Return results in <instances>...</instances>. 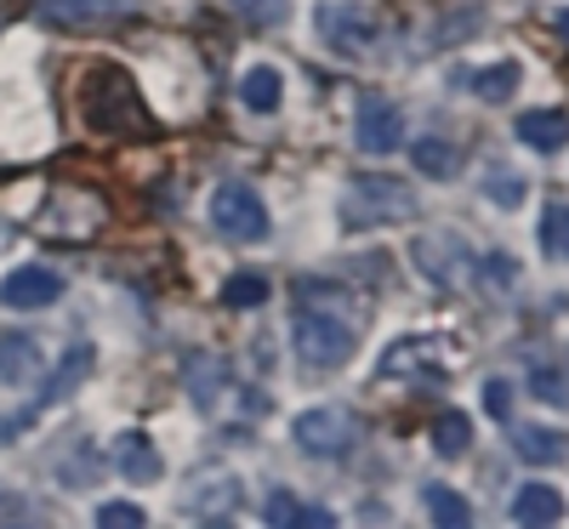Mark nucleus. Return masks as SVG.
<instances>
[{
    "mask_svg": "<svg viewBox=\"0 0 569 529\" xmlns=\"http://www.w3.org/2000/svg\"><path fill=\"white\" fill-rule=\"evenodd\" d=\"M80 114L91 131H103V137H154V120L149 109H142L137 98V80L114 63H98L86 74L80 86Z\"/></svg>",
    "mask_w": 569,
    "mask_h": 529,
    "instance_id": "f257e3e1",
    "label": "nucleus"
},
{
    "mask_svg": "<svg viewBox=\"0 0 569 529\" xmlns=\"http://www.w3.org/2000/svg\"><path fill=\"white\" fill-rule=\"evenodd\" d=\"M416 217V194H410V182L399 177H359L348 194H342V228H399Z\"/></svg>",
    "mask_w": 569,
    "mask_h": 529,
    "instance_id": "f03ea898",
    "label": "nucleus"
},
{
    "mask_svg": "<svg viewBox=\"0 0 569 529\" xmlns=\"http://www.w3.org/2000/svg\"><path fill=\"white\" fill-rule=\"evenodd\" d=\"M313 34L337 58H365L376 46V34H382V23H376V12L365 7V0H319L313 7Z\"/></svg>",
    "mask_w": 569,
    "mask_h": 529,
    "instance_id": "7ed1b4c3",
    "label": "nucleus"
},
{
    "mask_svg": "<svg viewBox=\"0 0 569 529\" xmlns=\"http://www.w3.org/2000/svg\"><path fill=\"white\" fill-rule=\"evenodd\" d=\"M291 342H297V359L308 370H342L353 359V325L337 319V313H313L302 308L297 325H291Z\"/></svg>",
    "mask_w": 569,
    "mask_h": 529,
    "instance_id": "20e7f679",
    "label": "nucleus"
},
{
    "mask_svg": "<svg viewBox=\"0 0 569 529\" xmlns=\"http://www.w3.org/2000/svg\"><path fill=\"white\" fill-rule=\"evenodd\" d=\"M182 518H200V523H222L240 512V472L228 467H200L182 478V496H177Z\"/></svg>",
    "mask_w": 569,
    "mask_h": 529,
    "instance_id": "39448f33",
    "label": "nucleus"
},
{
    "mask_svg": "<svg viewBox=\"0 0 569 529\" xmlns=\"http://www.w3.org/2000/svg\"><path fill=\"white\" fill-rule=\"evenodd\" d=\"M297 445L308 450V456H325V461H342L353 445H359V416L348 410V405H313V410H302L297 416Z\"/></svg>",
    "mask_w": 569,
    "mask_h": 529,
    "instance_id": "423d86ee",
    "label": "nucleus"
},
{
    "mask_svg": "<svg viewBox=\"0 0 569 529\" xmlns=\"http://www.w3.org/2000/svg\"><path fill=\"white\" fill-rule=\"evenodd\" d=\"M211 222H217L222 239H233V246H262L268 239V206L246 182H222L217 188L211 194Z\"/></svg>",
    "mask_w": 569,
    "mask_h": 529,
    "instance_id": "0eeeda50",
    "label": "nucleus"
},
{
    "mask_svg": "<svg viewBox=\"0 0 569 529\" xmlns=\"http://www.w3.org/2000/svg\"><path fill=\"white\" fill-rule=\"evenodd\" d=\"M103 200L91 188H69V194H52L40 211V233H58V239H91L103 228Z\"/></svg>",
    "mask_w": 569,
    "mask_h": 529,
    "instance_id": "6e6552de",
    "label": "nucleus"
},
{
    "mask_svg": "<svg viewBox=\"0 0 569 529\" xmlns=\"http://www.w3.org/2000/svg\"><path fill=\"white\" fill-rule=\"evenodd\" d=\"M353 142L365 154H393L405 142V109L393 98H382V91H370V98H359V131Z\"/></svg>",
    "mask_w": 569,
    "mask_h": 529,
    "instance_id": "1a4fd4ad",
    "label": "nucleus"
},
{
    "mask_svg": "<svg viewBox=\"0 0 569 529\" xmlns=\"http://www.w3.org/2000/svg\"><path fill=\"white\" fill-rule=\"evenodd\" d=\"M410 257H416V268L433 279V285L467 279V262H472V251H467L461 233H421L416 246H410Z\"/></svg>",
    "mask_w": 569,
    "mask_h": 529,
    "instance_id": "9d476101",
    "label": "nucleus"
},
{
    "mask_svg": "<svg viewBox=\"0 0 569 529\" xmlns=\"http://www.w3.org/2000/svg\"><path fill=\"white\" fill-rule=\"evenodd\" d=\"M34 18L52 29H98V23L126 18V0H40Z\"/></svg>",
    "mask_w": 569,
    "mask_h": 529,
    "instance_id": "9b49d317",
    "label": "nucleus"
},
{
    "mask_svg": "<svg viewBox=\"0 0 569 529\" xmlns=\"http://www.w3.org/2000/svg\"><path fill=\"white\" fill-rule=\"evenodd\" d=\"M63 297V279L52 268H12L7 279H0V302L7 308H46Z\"/></svg>",
    "mask_w": 569,
    "mask_h": 529,
    "instance_id": "f8f14e48",
    "label": "nucleus"
},
{
    "mask_svg": "<svg viewBox=\"0 0 569 529\" xmlns=\"http://www.w3.org/2000/svg\"><path fill=\"white\" fill-rule=\"evenodd\" d=\"M114 467H120L126 485H160V472H166L160 450L142 439V432H120L114 439Z\"/></svg>",
    "mask_w": 569,
    "mask_h": 529,
    "instance_id": "ddd939ff",
    "label": "nucleus"
},
{
    "mask_svg": "<svg viewBox=\"0 0 569 529\" xmlns=\"http://www.w3.org/2000/svg\"><path fill=\"white\" fill-rule=\"evenodd\" d=\"M518 142L536 154H558L563 142H569V114L563 109H530V114H518Z\"/></svg>",
    "mask_w": 569,
    "mask_h": 529,
    "instance_id": "4468645a",
    "label": "nucleus"
},
{
    "mask_svg": "<svg viewBox=\"0 0 569 529\" xmlns=\"http://www.w3.org/2000/svg\"><path fill=\"white\" fill-rule=\"evenodd\" d=\"M40 342L34 336H23V330H7L0 336V381H7V388H23V381H34L40 376Z\"/></svg>",
    "mask_w": 569,
    "mask_h": 529,
    "instance_id": "2eb2a0df",
    "label": "nucleus"
},
{
    "mask_svg": "<svg viewBox=\"0 0 569 529\" xmlns=\"http://www.w3.org/2000/svg\"><path fill=\"white\" fill-rule=\"evenodd\" d=\"M91 365H98V353H91L86 342H74L63 359H58V370H52V381H46V393H40V405L52 410V405H63L69 393H80V381L91 376Z\"/></svg>",
    "mask_w": 569,
    "mask_h": 529,
    "instance_id": "dca6fc26",
    "label": "nucleus"
},
{
    "mask_svg": "<svg viewBox=\"0 0 569 529\" xmlns=\"http://www.w3.org/2000/svg\"><path fill=\"white\" fill-rule=\"evenodd\" d=\"M410 166H416L421 177L450 182V177L461 171V149H456L450 137H416V142H410Z\"/></svg>",
    "mask_w": 569,
    "mask_h": 529,
    "instance_id": "f3484780",
    "label": "nucleus"
},
{
    "mask_svg": "<svg viewBox=\"0 0 569 529\" xmlns=\"http://www.w3.org/2000/svg\"><path fill=\"white\" fill-rule=\"evenodd\" d=\"M512 450L525 456V461H563L569 456V432L541 427V421H525V427H512Z\"/></svg>",
    "mask_w": 569,
    "mask_h": 529,
    "instance_id": "a211bd4d",
    "label": "nucleus"
},
{
    "mask_svg": "<svg viewBox=\"0 0 569 529\" xmlns=\"http://www.w3.org/2000/svg\"><path fill=\"white\" fill-rule=\"evenodd\" d=\"M512 518H518V523H530V529L558 523V518H563V496H558L552 485H525V490L512 496Z\"/></svg>",
    "mask_w": 569,
    "mask_h": 529,
    "instance_id": "6ab92c4d",
    "label": "nucleus"
},
{
    "mask_svg": "<svg viewBox=\"0 0 569 529\" xmlns=\"http://www.w3.org/2000/svg\"><path fill=\"white\" fill-rule=\"evenodd\" d=\"M240 98H246L251 114H273V109L284 103V74H279L273 63H257V69L240 80Z\"/></svg>",
    "mask_w": 569,
    "mask_h": 529,
    "instance_id": "aec40b11",
    "label": "nucleus"
},
{
    "mask_svg": "<svg viewBox=\"0 0 569 529\" xmlns=\"http://www.w3.org/2000/svg\"><path fill=\"white\" fill-rule=\"evenodd\" d=\"M182 376H188V393H194L206 410H211V405H217V393L228 388V365H222L217 353H194Z\"/></svg>",
    "mask_w": 569,
    "mask_h": 529,
    "instance_id": "412c9836",
    "label": "nucleus"
},
{
    "mask_svg": "<svg viewBox=\"0 0 569 529\" xmlns=\"http://www.w3.org/2000/svg\"><path fill=\"white\" fill-rule=\"evenodd\" d=\"M268 297H273V285H268L257 268L228 273V285H222V308H262Z\"/></svg>",
    "mask_w": 569,
    "mask_h": 529,
    "instance_id": "4be33fe9",
    "label": "nucleus"
},
{
    "mask_svg": "<svg viewBox=\"0 0 569 529\" xmlns=\"http://www.w3.org/2000/svg\"><path fill=\"white\" fill-rule=\"evenodd\" d=\"M433 450H439L445 461H456V456L472 450V421H467L461 410H445V416L433 421Z\"/></svg>",
    "mask_w": 569,
    "mask_h": 529,
    "instance_id": "5701e85b",
    "label": "nucleus"
},
{
    "mask_svg": "<svg viewBox=\"0 0 569 529\" xmlns=\"http://www.w3.org/2000/svg\"><path fill=\"white\" fill-rule=\"evenodd\" d=\"M297 302L313 308V313H337V319L353 308V297L342 291V285H330V279H302V285H297Z\"/></svg>",
    "mask_w": 569,
    "mask_h": 529,
    "instance_id": "b1692460",
    "label": "nucleus"
},
{
    "mask_svg": "<svg viewBox=\"0 0 569 529\" xmlns=\"http://www.w3.org/2000/svg\"><path fill=\"white\" fill-rule=\"evenodd\" d=\"M485 200L501 206V211H518L525 206V177H518L512 166H490L485 171Z\"/></svg>",
    "mask_w": 569,
    "mask_h": 529,
    "instance_id": "393cba45",
    "label": "nucleus"
},
{
    "mask_svg": "<svg viewBox=\"0 0 569 529\" xmlns=\"http://www.w3.org/2000/svg\"><path fill=\"white\" fill-rule=\"evenodd\" d=\"M427 512H433V523H445V529L472 523V507H467L450 485H427Z\"/></svg>",
    "mask_w": 569,
    "mask_h": 529,
    "instance_id": "a878e982",
    "label": "nucleus"
},
{
    "mask_svg": "<svg viewBox=\"0 0 569 529\" xmlns=\"http://www.w3.org/2000/svg\"><path fill=\"white\" fill-rule=\"evenodd\" d=\"M472 91H479L485 103H507L512 91H518V63H490L472 74Z\"/></svg>",
    "mask_w": 569,
    "mask_h": 529,
    "instance_id": "bb28decb",
    "label": "nucleus"
},
{
    "mask_svg": "<svg viewBox=\"0 0 569 529\" xmlns=\"http://www.w3.org/2000/svg\"><path fill=\"white\" fill-rule=\"evenodd\" d=\"M541 251L569 262V206H547V217H541Z\"/></svg>",
    "mask_w": 569,
    "mask_h": 529,
    "instance_id": "cd10ccee",
    "label": "nucleus"
},
{
    "mask_svg": "<svg viewBox=\"0 0 569 529\" xmlns=\"http://www.w3.org/2000/svg\"><path fill=\"white\" fill-rule=\"evenodd\" d=\"M479 268H485L479 279H485V291H490V297H501V291H512V285H518V262H512L507 251H496V257H485Z\"/></svg>",
    "mask_w": 569,
    "mask_h": 529,
    "instance_id": "c85d7f7f",
    "label": "nucleus"
},
{
    "mask_svg": "<svg viewBox=\"0 0 569 529\" xmlns=\"http://www.w3.org/2000/svg\"><path fill=\"white\" fill-rule=\"evenodd\" d=\"M98 523L103 529H142V523H149V512H142L137 501H103L98 507Z\"/></svg>",
    "mask_w": 569,
    "mask_h": 529,
    "instance_id": "c756f323",
    "label": "nucleus"
},
{
    "mask_svg": "<svg viewBox=\"0 0 569 529\" xmlns=\"http://www.w3.org/2000/svg\"><path fill=\"white\" fill-rule=\"evenodd\" d=\"M233 12H240L246 23H257V29H268V23L284 18V0H233Z\"/></svg>",
    "mask_w": 569,
    "mask_h": 529,
    "instance_id": "7c9ffc66",
    "label": "nucleus"
},
{
    "mask_svg": "<svg viewBox=\"0 0 569 529\" xmlns=\"http://www.w3.org/2000/svg\"><path fill=\"white\" fill-rule=\"evenodd\" d=\"M103 478V456H80V461H63V485H98Z\"/></svg>",
    "mask_w": 569,
    "mask_h": 529,
    "instance_id": "2f4dec72",
    "label": "nucleus"
},
{
    "mask_svg": "<svg viewBox=\"0 0 569 529\" xmlns=\"http://www.w3.org/2000/svg\"><path fill=\"white\" fill-rule=\"evenodd\" d=\"M530 388H536V399H547V405H569V388H563L558 370H530Z\"/></svg>",
    "mask_w": 569,
    "mask_h": 529,
    "instance_id": "473e14b6",
    "label": "nucleus"
},
{
    "mask_svg": "<svg viewBox=\"0 0 569 529\" xmlns=\"http://www.w3.org/2000/svg\"><path fill=\"white\" fill-rule=\"evenodd\" d=\"M262 518H268V523H297V501H291V490H273V496L262 501Z\"/></svg>",
    "mask_w": 569,
    "mask_h": 529,
    "instance_id": "72a5a7b5",
    "label": "nucleus"
},
{
    "mask_svg": "<svg viewBox=\"0 0 569 529\" xmlns=\"http://www.w3.org/2000/svg\"><path fill=\"white\" fill-rule=\"evenodd\" d=\"M507 399H512V388H507V381H501V376H490V381H485V410H490L496 421L507 416Z\"/></svg>",
    "mask_w": 569,
    "mask_h": 529,
    "instance_id": "f704fd0d",
    "label": "nucleus"
},
{
    "mask_svg": "<svg viewBox=\"0 0 569 529\" xmlns=\"http://www.w3.org/2000/svg\"><path fill=\"white\" fill-rule=\"evenodd\" d=\"M297 523H313V529H330L337 518H330L325 507H297Z\"/></svg>",
    "mask_w": 569,
    "mask_h": 529,
    "instance_id": "c9c22d12",
    "label": "nucleus"
},
{
    "mask_svg": "<svg viewBox=\"0 0 569 529\" xmlns=\"http://www.w3.org/2000/svg\"><path fill=\"white\" fill-rule=\"evenodd\" d=\"M558 40H569V12H558Z\"/></svg>",
    "mask_w": 569,
    "mask_h": 529,
    "instance_id": "e433bc0d",
    "label": "nucleus"
},
{
    "mask_svg": "<svg viewBox=\"0 0 569 529\" xmlns=\"http://www.w3.org/2000/svg\"><path fill=\"white\" fill-rule=\"evenodd\" d=\"M0 246H7V228H0Z\"/></svg>",
    "mask_w": 569,
    "mask_h": 529,
    "instance_id": "4c0bfd02",
    "label": "nucleus"
},
{
    "mask_svg": "<svg viewBox=\"0 0 569 529\" xmlns=\"http://www.w3.org/2000/svg\"><path fill=\"white\" fill-rule=\"evenodd\" d=\"M0 501H7V490H0Z\"/></svg>",
    "mask_w": 569,
    "mask_h": 529,
    "instance_id": "58836bf2",
    "label": "nucleus"
}]
</instances>
